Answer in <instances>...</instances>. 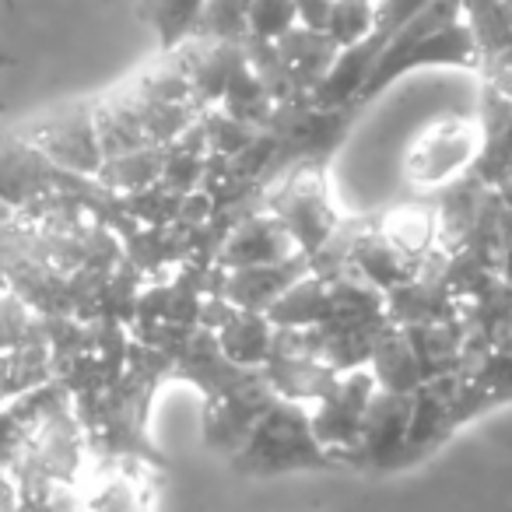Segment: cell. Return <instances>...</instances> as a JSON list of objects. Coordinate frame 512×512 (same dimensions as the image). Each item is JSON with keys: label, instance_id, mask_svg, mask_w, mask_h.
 <instances>
[{"label": "cell", "instance_id": "obj_1", "mask_svg": "<svg viewBox=\"0 0 512 512\" xmlns=\"http://www.w3.org/2000/svg\"><path fill=\"white\" fill-rule=\"evenodd\" d=\"M235 453H242V463L249 470H267L271 474V470L320 463L327 449L316 442L309 407L274 397L264 407V414L253 421V428H249V435L242 439V446Z\"/></svg>", "mask_w": 512, "mask_h": 512}, {"label": "cell", "instance_id": "obj_2", "mask_svg": "<svg viewBox=\"0 0 512 512\" xmlns=\"http://www.w3.org/2000/svg\"><path fill=\"white\" fill-rule=\"evenodd\" d=\"M481 155V123L474 120H439L407 151V179L418 186H449L474 169Z\"/></svg>", "mask_w": 512, "mask_h": 512}, {"label": "cell", "instance_id": "obj_3", "mask_svg": "<svg viewBox=\"0 0 512 512\" xmlns=\"http://www.w3.org/2000/svg\"><path fill=\"white\" fill-rule=\"evenodd\" d=\"M32 148L64 176H85L95 179L106 162L102 155L99 134H95V113L92 109H71L64 116H53L50 123H43L32 141Z\"/></svg>", "mask_w": 512, "mask_h": 512}, {"label": "cell", "instance_id": "obj_4", "mask_svg": "<svg viewBox=\"0 0 512 512\" xmlns=\"http://www.w3.org/2000/svg\"><path fill=\"white\" fill-rule=\"evenodd\" d=\"M228 271L235 267H264V264H285V260H299V249H295L292 235L281 228V221L274 214H253L246 218L232 235H228L225 249ZM306 260V256H302Z\"/></svg>", "mask_w": 512, "mask_h": 512}, {"label": "cell", "instance_id": "obj_5", "mask_svg": "<svg viewBox=\"0 0 512 512\" xmlns=\"http://www.w3.org/2000/svg\"><path fill=\"white\" fill-rule=\"evenodd\" d=\"M162 169H165V148H137V151H123V155H109L102 162L95 183H102L109 193H120V197H134V193L162 183Z\"/></svg>", "mask_w": 512, "mask_h": 512}, {"label": "cell", "instance_id": "obj_6", "mask_svg": "<svg viewBox=\"0 0 512 512\" xmlns=\"http://www.w3.org/2000/svg\"><path fill=\"white\" fill-rule=\"evenodd\" d=\"M46 341V320L11 288H0V355L36 348Z\"/></svg>", "mask_w": 512, "mask_h": 512}, {"label": "cell", "instance_id": "obj_7", "mask_svg": "<svg viewBox=\"0 0 512 512\" xmlns=\"http://www.w3.org/2000/svg\"><path fill=\"white\" fill-rule=\"evenodd\" d=\"M81 512H151L148 484L123 474V470L106 474L81 498Z\"/></svg>", "mask_w": 512, "mask_h": 512}, {"label": "cell", "instance_id": "obj_8", "mask_svg": "<svg viewBox=\"0 0 512 512\" xmlns=\"http://www.w3.org/2000/svg\"><path fill=\"white\" fill-rule=\"evenodd\" d=\"M295 25H299L295 0H249L246 39H253V43H278Z\"/></svg>", "mask_w": 512, "mask_h": 512}, {"label": "cell", "instance_id": "obj_9", "mask_svg": "<svg viewBox=\"0 0 512 512\" xmlns=\"http://www.w3.org/2000/svg\"><path fill=\"white\" fill-rule=\"evenodd\" d=\"M200 11H204V0H151V22H155L162 46H176L193 36Z\"/></svg>", "mask_w": 512, "mask_h": 512}, {"label": "cell", "instance_id": "obj_10", "mask_svg": "<svg viewBox=\"0 0 512 512\" xmlns=\"http://www.w3.org/2000/svg\"><path fill=\"white\" fill-rule=\"evenodd\" d=\"M502 4H505V8H509V11H512V0H502Z\"/></svg>", "mask_w": 512, "mask_h": 512}]
</instances>
